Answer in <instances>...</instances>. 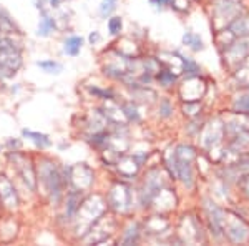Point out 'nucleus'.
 <instances>
[{
	"instance_id": "f257e3e1",
	"label": "nucleus",
	"mask_w": 249,
	"mask_h": 246,
	"mask_svg": "<svg viewBox=\"0 0 249 246\" xmlns=\"http://www.w3.org/2000/svg\"><path fill=\"white\" fill-rule=\"evenodd\" d=\"M37 181L43 185L45 193L50 196V200L53 201V205H58L60 200L63 198V189H65V181H63L62 171L58 170V167L52 161H45L42 163L38 170V178Z\"/></svg>"
},
{
	"instance_id": "9b49d317",
	"label": "nucleus",
	"mask_w": 249,
	"mask_h": 246,
	"mask_svg": "<svg viewBox=\"0 0 249 246\" xmlns=\"http://www.w3.org/2000/svg\"><path fill=\"white\" fill-rule=\"evenodd\" d=\"M115 10H116V0H103L102 5H100V15L103 19L110 17Z\"/></svg>"
},
{
	"instance_id": "39448f33",
	"label": "nucleus",
	"mask_w": 249,
	"mask_h": 246,
	"mask_svg": "<svg viewBox=\"0 0 249 246\" xmlns=\"http://www.w3.org/2000/svg\"><path fill=\"white\" fill-rule=\"evenodd\" d=\"M22 136L29 138L30 142L35 145V147L40 148V150H45V148H48L52 145V138L48 135H45V133H40V132L29 130V128H23Z\"/></svg>"
},
{
	"instance_id": "423d86ee",
	"label": "nucleus",
	"mask_w": 249,
	"mask_h": 246,
	"mask_svg": "<svg viewBox=\"0 0 249 246\" xmlns=\"http://www.w3.org/2000/svg\"><path fill=\"white\" fill-rule=\"evenodd\" d=\"M57 29V22H55V19L52 17L48 12L45 14H42V19H40V23H38V29H37V35L38 37H50L52 34L55 32Z\"/></svg>"
},
{
	"instance_id": "7ed1b4c3",
	"label": "nucleus",
	"mask_w": 249,
	"mask_h": 246,
	"mask_svg": "<svg viewBox=\"0 0 249 246\" xmlns=\"http://www.w3.org/2000/svg\"><path fill=\"white\" fill-rule=\"evenodd\" d=\"M0 205L5 209H17L20 205L17 189L5 175H0Z\"/></svg>"
},
{
	"instance_id": "6e6552de",
	"label": "nucleus",
	"mask_w": 249,
	"mask_h": 246,
	"mask_svg": "<svg viewBox=\"0 0 249 246\" xmlns=\"http://www.w3.org/2000/svg\"><path fill=\"white\" fill-rule=\"evenodd\" d=\"M183 43H184V45H188L191 50H195V52L203 50L201 37H199L198 34H193V32H186V34L183 35Z\"/></svg>"
},
{
	"instance_id": "ddd939ff",
	"label": "nucleus",
	"mask_w": 249,
	"mask_h": 246,
	"mask_svg": "<svg viewBox=\"0 0 249 246\" xmlns=\"http://www.w3.org/2000/svg\"><path fill=\"white\" fill-rule=\"evenodd\" d=\"M236 107H238L241 112H248L249 114V94L241 96L238 102H236Z\"/></svg>"
},
{
	"instance_id": "4468645a",
	"label": "nucleus",
	"mask_w": 249,
	"mask_h": 246,
	"mask_svg": "<svg viewBox=\"0 0 249 246\" xmlns=\"http://www.w3.org/2000/svg\"><path fill=\"white\" fill-rule=\"evenodd\" d=\"M88 40H90L91 45H96V43H98L100 40H102V35H100L98 32H91L90 37H88Z\"/></svg>"
},
{
	"instance_id": "f03ea898",
	"label": "nucleus",
	"mask_w": 249,
	"mask_h": 246,
	"mask_svg": "<svg viewBox=\"0 0 249 246\" xmlns=\"http://www.w3.org/2000/svg\"><path fill=\"white\" fill-rule=\"evenodd\" d=\"M9 160L18 170L22 180L25 181L27 188H29L30 191H35V189H37V173H35V168H34V165H32V161L27 158L25 155L18 153V150H14L12 153H9Z\"/></svg>"
},
{
	"instance_id": "2eb2a0df",
	"label": "nucleus",
	"mask_w": 249,
	"mask_h": 246,
	"mask_svg": "<svg viewBox=\"0 0 249 246\" xmlns=\"http://www.w3.org/2000/svg\"><path fill=\"white\" fill-rule=\"evenodd\" d=\"M63 2L65 0H48V5H50V9H58Z\"/></svg>"
},
{
	"instance_id": "1a4fd4ad",
	"label": "nucleus",
	"mask_w": 249,
	"mask_h": 246,
	"mask_svg": "<svg viewBox=\"0 0 249 246\" xmlns=\"http://www.w3.org/2000/svg\"><path fill=\"white\" fill-rule=\"evenodd\" d=\"M37 67L42 68L45 74H55V75H58L63 70L62 63L55 62V60H42V62H37Z\"/></svg>"
},
{
	"instance_id": "f8f14e48",
	"label": "nucleus",
	"mask_w": 249,
	"mask_h": 246,
	"mask_svg": "<svg viewBox=\"0 0 249 246\" xmlns=\"http://www.w3.org/2000/svg\"><path fill=\"white\" fill-rule=\"evenodd\" d=\"M158 80L161 82V85L164 87H170L175 83V75L171 74V72H168V70H161L158 74Z\"/></svg>"
},
{
	"instance_id": "dca6fc26",
	"label": "nucleus",
	"mask_w": 249,
	"mask_h": 246,
	"mask_svg": "<svg viewBox=\"0 0 249 246\" xmlns=\"http://www.w3.org/2000/svg\"><path fill=\"white\" fill-rule=\"evenodd\" d=\"M7 145H9V147H14V150H18V148L22 147V142H20V140H17V142H14V140H9Z\"/></svg>"
},
{
	"instance_id": "0eeeda50",
	"label": "nucleus",
	"mask_w": 249,
	"mask_h": 246,
	"mask_svg": "<svg viewBox=\"0 0 249 246\" xmlns=\"http://www.w3.org/2000/svg\"><path fill=\"white\" fill-rule=\"evenodd\" d=\"M83 48V38L80 35H70L63 42V54L68 57H77Z\"/></svg>"
},
{
	"instance_id": "9d476101",
	"label": "nucleus",
	"mask_w": 249,
	"mask_h": 246,
	"mask_svg": "<svg viewBox=\"0 0 249 246\" xmlns=\"http://www.w3.org/2000/svg\"><path fill=\"white\" fill-rule=\"evenodd\" d=\"M122 29H123L122 17H116V15H113V17L108 19V32H110L111 35H120Z\"/></svg>"
},
{
	"instance_id": "20e7f679",
	"label": "nucleus",
	"mask_w": 249,
	"mask_h": 246,
	"mask_svg": "<svg viewBox=\"0 0 249 246\" xmlns=\"http://www.w3.org/2000/svg\"><path fill=\"white\" fill-rule=\"evenodd\" d=\"M83 191L80 189L73 188L67 193V198H65V220L67 221H73L75 216H77L80 207H82V201H83V196H82Z\"/></svg>"
}]
</instances>
